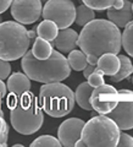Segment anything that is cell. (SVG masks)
Listing matches in <instances>:
<instances>
[{
    "label": "cell",
    "mask_w": 133,
    "mask_h": 147,
    "mask_svg": "<svg viewBox=\"0 0 133 147\" xmlns=\"http://www.w3.org/2000/svg\"><path fill=\"white\" fill-rule=\"evenodd\" d=\"M121 45L130 57H133V20L125 26L123 33H121Z\"/></svg>",
    "instance_id": "obj_22"
},
{
    "label": "cell",
    "mask_w": 133,
    "mask_h": 147,
    "mask_svg": "<svg viewBox=\"0 0 133 147\" xmlns=\"http://www.w3.org/2000/svg\"><path fill=\"white\" fill-rule=\"evenodd\" d=\"M132 12H133V4H132Z\"/></svg>",
    "instance_id": "obj_37"
},
{
    "label": "cell",
    "mask_w": 133,
    "mask_h": 147,
    "mask_svg": "<svg viewBox=\"0 0 133 147\" xmlns=\"http://www.w3.org/2000/svg\"><path fill=\"white\" fill-rule=\"evenodd\" d=\"M77 45L86 54L87 63L97 65L100 55L105 53H120L122 47L120 27L110 20L94 18L82 27Z\"/></svg>",
    "instance_id": "obj_1"
},
{
    "label": "cell",
    "mask_w": 133,
    "mask_h": 147,
    "mask_svg": "<svg viewBox=\"0 0 133 147\" xmlns=\"http://www.w3.org/2000/svg\"><path fill=\"white\" fill-rule=\"evenodd\" d=\"M84 5L89 6L90 9H93L95 11H102L106 10V9L114 6L116 4L117 0H82Z\"/></svg>",
    "instance_id": "obj_24"
},
{
    "label": "cell",
    "mask_w": 133,
    "mask_h": 147,
    "mask_svg": "<svg viewBox=\"0 0 133 147\" xmlns=\"http://www.w3.org/2000/svg\"><path fill=\"white\" fill-rule=\"evenodd\" d=\"M118 59H120V67H118L117 72L115 75L110 76L111 77V82H120L122 80L130 77L133 74V64L131 61V59L126 57V55H118Z\"/></svg>",
    "instance_id": "obj_18"
},
{
    "label": "cell",
    "mask_w": 133,
    "mask_h": 147,
    "mask_svg": "<svg viewBox=\"0 0 133 147\" xmlns=\"http://www.w3.org/2000/svg\"><path fill=\"white\" fill-rule=\"evenodd\" d=\"M7 107L10 109L11 125L18 134L32 135L42 127L44 112L40 108L38 98L29 91L18 96L10 93Z\"/></svg>",
    "instance_id": "obj_2"
},
{
    "label": "cell",
    "mask_w": 133,
    "mask_h": 147,
    "mask_svg": "<svg viewBox=\"0 0 133 147\" xmlns=\"http://www.w3.org/2000/svg\"><path fill=\"white\" fill-rule=\"evenodd\" d=\"M1 22H3V16L0 15V24H1Z\"/></svg>",
    "instance_id": "obj_36"
},
{
    "label": "cell",
    "mask_w": 133,
    "mask_h": 147,
    "mask_svg": "<svg viewBox=\"0 0 133 147\" xmlns=\"http://www.w3.org/2000/svg\"><path fill=\"white\" fill-rule=\"evenodd\" d=\"M9 139V125L4 119V115L0 114V146H7Z\"/></svg>",
    "instance_id": "obj_26"
},
{
    "label": "cell",
    "mask_w": 133,
    "mask_h": 147,
    "mask_svg": "<svg viewBox=\"0 0 133 147\" xmlns=\"http://www.w3.org/2000/svg\"><path fill=\"white\" fill-rule=\"evenodd\" d=\"M89 102H90L92 108H93L95 112H98L99 114H108L110 110H112L115 108V105L117 104V100H115V99L102 98V96L99 94L97 88H94L93 92H92Z\"/></svg>",
    "instance_id": "obj_15"
},
{
    "label": "cell",
    "mask_w": 133,
    "mask_h": 147,
    "mask_svg": "<svg viewBox=\"0 0 133 147\" xmlns=\"http://www.w3.org/2000/svg\"><path fill=\"white\" fill-rule=\"evenodd\" d=\"M120 147H133V136L126 134V132H120L118 136V141L117 145Z\"/></svg>",
    "instance_id": "obj_27"
},
{
    "label": "cell",
    "mask_w": 133,
    "mask_h": 147,
    "mask_svg": "<svg viewBox=\"0 0 133 147\" xmlns=\"http://www.w3.org/2000/svg\"><path fill=\"white\" fill-rule=\"evenodd\" d=\"M11 3H12V0H0V15L10 7Z\"/></svg>",
    "instance_id": "obj_29"
},
{
    "label": "cell",
    "mask_w": 133,
    "mask_h": 147,
    "mask_svg": "<svg viewBox=\"0 0 133 147\" xmlns=\"http://www.w3.org/2000/svg\"><path fill=\"white\" fill-rule=\"evenodd\" d=\"M88 84L90 86H93L94 88L95 87H98V86H102L105 84V81H104V75H103V72L99 70V69L95 66L94 69V71L90 74V75L88 76Z\"/></svg>",
    "instance_id": "obj_25"
},
{
    "label": "cell",
    "mask_w": 133,
    "mask_h": 147,
    "mask_svg": "<svg viewBox=\"0 0 133 147\" xmlns=\"http://www.w3.org/2000/svg\"><path fill=\"white\" fill-rule=\"evenodd\" d=\"M31 39L26 27L17 21L0 24V59L13 61L23 57L28 50Z\"/></svg>",
    "instance_id": "obj_6"
},
{
    "label": "cell",
    "mask_w": 133,
    "mask_h": 147,
    "mask_svg": "<svg viewBox=\"0 0 133 147\" xmlns=\"http://www.w3.org/2000/svg\"><path fill=\"white\" fill-rule=\"evenodd\" d=\"M93 90H94V87L90 86L88 82H82V84L77 86L76 92H75V100L82 109H86V110L93 109L89 102V98H90V94L93 92Z\"/></svg>",
    "instance_id": "obj_16"
},
{
    "label": "cell",
    "mask_w": 133,
    "mask_h": 147,
    "mask_svg": "<svg viewBox=\"0 0 133 147\" xmlns=\"http://www.w3.org/2000/svg\"><path fill=\"white\" fill-rule=\"evenodd\" d=\"M37 36L40 37V38H44L51 42V40L55 39V37L57 36L59 32V27L56 26V24L50 20H44L37 27Z\"/></svg>",
    "instance_id": "obj_19"
},
{
    "label": "cell",
    "mask_w": 133,
    "mask_h": 147,
    "mask_svg": "<svg viewBox=\"0 0 133 147\" xmlns=\"http://www.w3.org/2000/svg\"><path fill=\"white\" fill-rule=\"evenodd\" d=\"M84 121L80 118H70L62 121L57 130V139L63 147H73L77 140L81 139Z\"/></svg>",
    "instance_id": "obj_9"
},
{
    "label": "cell",
    "mask_w": 133,
    "mask_h": 147,
    "mask_svg": "<svg viewBox=\"0 0 133 147\" xmlns=\"http://www.w3.org/2000/svg\"><path fill=\"white\" fill-rule=\"evenodd\" d=\"M42 16L55 22L59 30L67 28L75 22L76 6L71 0H48L42 9Z\"/></svg>",
    "instance_id": "obj_7"
},
{
    "label": "cell",
    "mask_w": 133,
    "mask_h": 147,
    "mask_svg": "<svg viewBox=\"0 0 133 147\" xmlns=\"http://www.w3.org/2000/svg\"><path fill=\"white\" fill-rule=\"evenodd\" d=\"M61 144L59 139L51 135H42L31 144V147H60Z\"/></svg>",
    "instance_id": "obj_23"
},
{
    "label": "cell",
    "mask_w": 133,
    "mask_h": 147,
    "mask_svg": "<svg viewBox=\"0 0 133 147\" xmlns=\"http://www.w3.org/2000/svg\"><path fill=\"white\" fill-rule=\"evenodd\" d=\"M94 69H95V65H90V64H87L86 67L83 69V70H82V71H83V76L86 77V79H88V76L94 71Z\"/></svg>",
    "instance_id": "obj_30"
},
{
    "label": "cell",
    "mask_w": 133,
    "mask_h": 147,
    "mask_svg": "<svg viewBox=\"0 0 133 147\" xmlns=\"http://www.w3.org/2000/svg\"><path fill=\"white\" fill-rule=\"evenodd\" d=\"M38 102L45 114L62 118L75 108V93L68 86L60 82L44 84L39 90Z\"/></svg>",
    "instance_id": "obj_4"
},
{
    "label": "cell",
    "mask_w": 133,
    "mask_h": 147,
    "mask_svg": "<svg viewBox=\"0 0 133 147\" xmlns=\"http://www.w3.org/2000/svg\"><path fill=\"white\" fill-rule=\"evenodd\" d=\"M75 147H84V142L82 141L81 139H80V140H77V141H76V144H75Z\"/></svg>",
    "instance_id": "obj_34"
},
{
    "label": "cell",
    "mask_w": 133,
    "mask_h": 147,
    "mask_svg": "<svg viewBox=\"0 0 133 147\" xmlns=\"http://www.w3.org/2000/svg\"><path fill=\"white\" fill-rule=\"evenodd\" d=\"M132 84H133V77H132Z\"/></svg>",
    "instance_id": "obj_38"
},
{
    "label": "cell",
    "mask_w": 133,
    "mask_h": 147,
    "mask_svg": "<svg viewBox=\"0 0 133 147\" xmlns=\"http://www.w3.org/2000/svg\"><path fill=\"white\" fill-rule=\"evenodd\" d=\"M11 15L22 25H31L42 16V0H12Z\"/></svg>",
    "instance_id": "obj_8"
},
{
    "label": "cell",
    "mask_w": 133,
    "mask_h": 147,
    "mask_svg": "<svg viewBox=\"0 0 133 147\" xmlns=\"http://www.w3.org/2000/svg\"><path fill=\"white\" fill-rule=\"evenodd\" d=\"M13 147H22V145H20V144H15V145H13Z\"/></svg>",
    "instance_id": "obj_35"
},
{
    "label": "cell",
    "mask_w": 133,
    "mask_h": 147,
    "mask_svg": "<svg viewBox=\"0 0 133 147\" xmlns=\"http://www.w3.org/2000/svg\"><path fill=\"white\" fill-rule=\"evenodd\" d=\"M106 115L116 123L120 130L133 129V100H118Z\"/></svg>",
    "instance_id": "obj_10"
},
{
    "label": "cell",
    "mask_w": 133,
    "mask_h": 147,
    "mask_svg": "<svg viewBox=\"0 0 133 147\" xmlns=\"http://www.w3.org/2000/svg\"><path fill=\"white\" fill-rule=\"evenodd\" d=\"M131 1H132V0H131Z\"/></svg>",
    "instance_id": "obj_39"
},
{
    "label": "cell",
    "mask_w": 133,
    "mask_h": 147,
    "mask_svg": "<svg viewBox=\"0 0 133 147\" xmlns=\"http://www.w3.org/2000/svg\"><path fill=\"white\" fill-rule=\"evenodd\" d=\"M53 44L49 42V40L44 39V38H40V37H35L34 38V43H33V47H32V53L37 59H47L49 58L53 53Z\"/></svg>",
    "instance_id": "obj_17"
},
{
    "label": "cell",
    "mask_w": 133,
    "mask_h": 147,
    "mask_svg": "<svg viewBox=\"0 0 133 147\" xmlns=\"http://www.w3.org/2000/svg\"><path fill=\"white\" fill-rule=\"evenodd\" d=\"M21 67L31 80L37 82H60L67 79L71 74V67L67 59L59 50H53L47 59H37L32 50H27L21 60Z\"/></svg>",
    "instance_id": "obj_3"
},
{
    "label": "cell",
    "mask_w": 133,
    "mask_h": 147,
    "mask_svg": "<svg viewBox=\"0 0 133 147\" xmlns=\"http://www.w3.org/2000/svg\"><path fill=\"white\" fill-rule=\"evenodd\" d=\"M120 129L106 114L93 117L82 129L81 140L88 147H115L117 145Z\"/></svg>",
    "instance_id": "obj_5"
},
{
    "label": "cell",
    "mask_w": 133,
    "mask_h": 147,
    "mask_svg": "<svg viewBox=\"0 0 133 147\" xmlns=\"http://www.w3.org/2000/svg\"><path fill=\"white\" fill-rule=\"evenodd\" d=\"M109 20L114 22L117 27L123 28L128 22L133 20V12H132V3L131 0H125L123 6L121 9H115L114 6L106 9Z\"/></svg>",
    "instance_id": "obj_12"
},
{
    "label": "cell",
    "mask_w": 133,
    "mask_h": 147,
    "mask_svg": "<svg viewBox=\"0 0 133 147\" xmlns=\"http://www.w3.org/2000/svg\"><path fill=\"white\" fill-rule=\"evenodd\" d=\"M6 88L12 94H22L31 90V79L23 72H13L7 77Z\"/></svg>",
    "instance_id": "obj_13"
},
{
    "label": "cell",
    "mask_w": 133,
    "mask_h": 147,
    "mask_svg": "<svg viewBox=\"0 0 133 147\" xmlns=\"http://www.w3.org/2000/svg\"><path fill=\"white\" fill-rule=\"evenodd\" d=\"M95 66L103 72V75L112 76L117 72L118 67H120V59H118L117 54L105 53L98 58V61Z\"/></svg>",
    "instance_id": "obj_14"
},
{
    "label": "cell",
    "mask_w": 133,
    "mask_h": 147,
    "mask_svg": "<svg viewBox=\"0 0 133 147\" xmlns=\"http://www.w3.org/2000/svg\"><path fill=\"white\" fill-rule=\"evenodd\" d=\"M6 85L5 82H3V80H0V99L6 97Z\"/></svg>",
    "instance_id": "obj_31"
},
{
    "label": "cell",
    "mask_w": 133,
    "mask_h": 147,
    "mask_svg": "<svg viewBox=\"0 0 133 147\" xmlns=\"http://www.w3.org/2000/svg\"><path fill=\"white\" fill-rule=\"evenodd\" d=\"M117 93H121V94H130V93H132V91L131 90H125V88H122V90H120V91H117Z\"/></svg>",
    "instance_id": "obj_33"
},
{
    "label": "cell",
    "mask_w": 133,
    "mask_h": 147,
    "mask_svg": "<svg viewBox=\"0 0 133 147\" xmlns=\"http://www.w3.org/2000/svg\"><path fill=\"white\" fill-rule=\"evenodd\" d=\"M77 40H78V33L75 30L67 27V28H62L61 31H59L57 36L51 42L60 53L68 54L77 47Z\"/></svg>",
    "instance_id": "obj_11"
},
{
    "label": "cell",
    "mask_w": 133,
    "mask_h": 147,
    "mask_svg": "<svg viewBox=\"0 0 133 147\" xmlns=\"http://www.w3.org/2000/svg\"><path fill=\"white\" fill-rule=\"evenodd\" d=\"M67 61H68V65H70V67L73 69V70H76V71H82L86 67L87 64H88V63H87L86 54L82 52V50H78L76 48L68 53Z\"/></svg>",
    "instance_id": "obj_20"
},
{
    "label": "cell",
    "mask_w": 133,
    "mask_h": 147,
    "mask_svg": "<svg viewBox=\"0 0 133 147\" xmlns=\"http://www.w3.org/2000/svg\"><path fill=\"white\" fill-rule=\"evenodd\" d=\"M11 74V65L7 60L0 59V80H5Z\"/></svg>",
    "instance_id": "obj_28"
},
{
    "label": "cell",
    "mask_w": 133,
    "mask_h": 147,
    "mask_svg": "<svg viewBox=\"0 0 133 147\" xmlns=\"http://www.w3.org/2000/svg\"><path fill=\"white\" fill-rule=\"evenodd\" d=\"M27 34H28L29 39H34L35 36H37V32L34 30H29V31H27Z\"/></svg>",
    "instance_id": "obj_32"
},
{
    "label": "cell",
    "mask_w": 133,
    "mask_h": 147,
    "mask_svg": "<svg viewBox=\"0 0 133 147\" xmlns=\"http://www.w3.org/2000/svg\"><path fill=\"white\" fill-rule=\"evenodd\" d=\"M94 18H95V12H94L93 9H90L89 6H87V5H84V4H82V5L76 7L75 22L78 26L83 27L84 25H87L92 20H94Z\"/></svg>",
    "instance_id": "obj_21"
}]
</instances>
